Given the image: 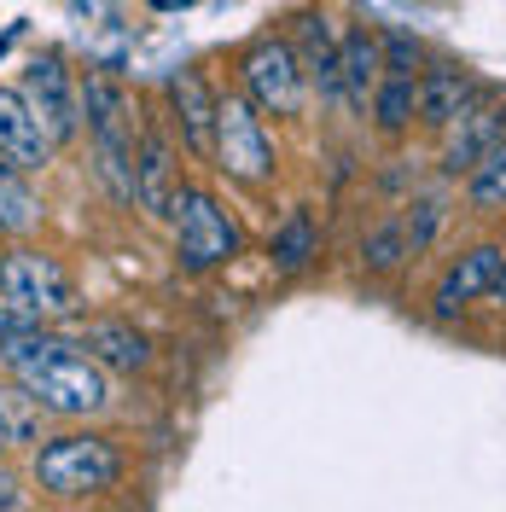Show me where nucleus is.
I'll use <instances>...</instances> for the list:
<instances>
[{
    "label": "nucleus",
    "instance_id": "f257e3e1",
    "mask_svg": "<svg viewBox=\"0 0 506 512\" xmlns=\"http://www.w3.org/2000/svg\"><path fill=\"white\" fill-rule=\"evenodd\" d=\"M0 367L30 390L53 419H99L111 396V367H99L76 338H59L53 326H18L0 338Z\"/></svg>",
    "mask_w": 506,
    "mask_h": 512
},
{
    "label": "nucleus",
    "instance_id": "f03ea898",
    "mask_svg": "<svg viewBox=\"0 0 506 512\" xmlns=\"http://www.w3.org/2000/svg\"><path fill=\"white\" fill-rule=\"evenodd\" d=\"M123 478H128V448L111 431H88L82 419H70V431H59V437H41L30 454V483L47 501H64V507L99 501Z\"/></svg>",
    "mask_w": 506,
    "mask_h": 512
},
{
    "label": "nucleus",
    "instance_id": "7ed1b4c3",
    "mask_svg": "<svg viewBox=\"0 0 506 512\" xmlns=\"http://www.w3.org/2000/svg\"><path fill=\"white\" fill-rule=\"evenodd\" d=\"M0 297L24 320H35V326L82 315V291H76V274L64 268V256L41 251V245H24V239H12L0 251Z\"/></svg>",
    "mask_w": 506,
    "mask_h": 512
},
{
    "label": "nucleus",
    "instance_id": "20e7f679",
    "mask_svg": "<svg viewBox=\"0 0 506 512\" xmlns=\"http://www.w3.org/2000/svg\"><path fill=\"white\" fill-rule=\"evenodd\" d=\"M239 94L251 99L262 117H303L309 111V94H315V82H309V70L297 59V47L285 41V35L262 30L251 35L245 47H239Z\"/></svg>",
    "mask_w": 506,
    "mask_h": 512
},
{
    "label": "nucleus",
    "instance_id": "39448f33",
    "mask_svg": "<svg viewBox=\"0 0 506 512\" xmlns=\"http://www.w3.org/2000/svg\"><path fill=\"white\" fill-rule=\"evenodd\" d=\"M210 169L251 192H262L280 175V146L268 134V117L239 88L216 99V152H210Z\"/></svg>",
    "mask_w": 506,
    "mask_h": 512
},
{
    "label": "nucleus",
    "instance_id": "423d86ee",
    "mask_svg": "<svg viewBox=\"0 0 506 512\" xmlns=\"http://www.w3.org/2000/svg\"><path fill=\"white\" fill-rule=\"evenodd\" d=\"M82 117H88V140H94L99 181L117 192V204H134V105L111 76H88L82 88Z\"/></svg>",
    "mask_w": 506,
    "mask_h": 512
},
{
    "label": "nucleus",
    "instance_id": "0eeeda50",
    "mask_svg": "<svg viewBox=\"0 0 506 512\" xmlns=\"http://www.w3.org/2000/svg\"><path fill=\"white\" fill-rule=\"evenodd\" d=\"M169 222H175V262H181L187 274L227 268V262L239 256V245H245V233H239V222L227 216V204L210 187H192V181L181 187Z\"/></svg>",
    "mask_w": 506,
    "mask_h": 512
},
{
    "label": "nucleus",
    "instance_id": "6e6552de",
    "mask_svg": "<svg viewBox=\"0 0 506 512\" xmlns=\"http://www.w3.org/2000/svg\"><path fill=\"white\" fill-rule=\"evenodd\" d=\"M501 268H506L501 239H477V245H466L460 256H448L443 274H437V286H431V320H460L466 309L489 303Z\"/></svg>",
    "mask_w": 506,
    "mask_h": 512
},
{
    "label": "nucleus",
    "instance_id": "1a4fd4ad",
    "mask_svg": "<svg viewBox=\"0 0 506 512\" xmlns=\"http://www.w3.org/2000/svg\"><path fill=\"white\" fill-rule=\"evenodd\" d=\"M216 88L204 82V70H169L163 76V105H169V128H175V140H181V152L198 163H210L216 152Z\"/></svg>",
    "mask_w": 506,
    "mask_h": 512
},
{
    "label": "nucleus",
    "instance_id": "9d476101",
    "mask_svg": "<svg viewBox=\"0 0 506 512\" xmlns=\"http://www.w3.org/2000/svg\"><path fill=\"white\" fill-rule=\"evenodd\" d=\"M181 152H175V128L163 123H140L134 134V204L146 210V216H169L175 210V198H181Z\"/></svg>",
    "mask_w": 506,
    "mask_h": 512
},
{
    "label": "nucleus",
    "instance_id": "9b49d317",
    "mask_svg": "<svg viewBox=\"0 0 506 512\" xmlns=\"http://www.w3.org/2000/svg\"><path fill=\"white\" fill-rule=\"evenodd\" d=\"M501 134H506V94L489 88L472 111H460V117L437 134V169H443V181H466V169H472Z\"/></svg>",
    "mask_w": 506,
    "mask_h": 512
},
{
    "label": "nucleus",
    "instance_id": "f8f14e48",
    "mask_svg": "<svg viewBox=\"0 0 506 512\" xmlns=\"http://www.w3.org/2000/svg\"><path fill=\"white\" fill-rule=\"evenodd\" d=\"M24 99L41 111V123L53 128V140L70 146L82 134V82L70 76L64 53H41V59L24 70Z\"/></svg>",
    "mask_w": 506,
    "mask_h": 512
},
{
    "label": "nucleus",
    "instance_id": "ddd939ff",
    "mask_svg": "<svg viewBox=\"0 0 506 512\" xmlns=\"http://www.w3.org/2000/svg\"><path fill=\"white\" fill-rule=\"evenodd\" d=\"M483 94H489V82H477V70H466V64H454V59H425V70H419V128L443 134Z\"/></svg>",
    "mask_w": 506,
    "mask_h": 512
},
{
    "label": "nucleus",
    "instance_id": "4468645a",
    "mask_svg": "<svg viewBox=\"0 0 506 512\" xmlns=\"http://www.w3.org/2000/svg\"><path fill=\"white\" fill-rule=\"evenodd\" d=\"M285 41L297 47V59L309 70L315 94L326 99V105H344V94H338V41H344V35L332 30V18H326L320 6H297V12L285 18Z\"/></svg>",
    "mask_w": 506,
    "mask_h": 512
},
{
    "label": "nucleus",
    "instance_id": "2eb2a0df",
    "mask_svg": "<svg viewBox=\"0 0 506 512\" xmlns=\"http://www.w3.org/2000/svg\"><path fill=\"white\" fill-rule=\"evenodd\" d=\"M0 152L18 169H30V175H41L59 152L53 128L41 123V111L24 99V88H0Z\"/></svg>",
    "mask_w": 506,
    "mask_h": 512
},
{
    "label": "nucleus",
    "instance_id": "dca6fc26",
    "mask_svg": "<svg viewBox=\"0 0 506 512\" xmlns=\"http://www.w3.org/2000/svg\"><path fill=\"white\" fill-rule=\"evenodd\" d=\"M76 344L94 355L99 367H111V373H146V367H152V338H146L134 320L94 315V320L76 326Z\"/></svg>",
    "mask_w": 506,
    "mask_h": 512
},
{
    "label": "nucleus",
    "instance_id": "f3484780",
    "mask_svg": "<svg viewBox=\"0 0 506 512\" xmlns=\"http://www.w3.org/2000/svg\"><path fill=\"white\" fill-rule=\"evenodd\" d=\"M379 76H384L379 30H367V24L344 30V41H338V94H344L349 111H367V105H373Z\"/></svg>",
    "mask_w": 506,
    "mask_h": 512
},
{
    "label": "nucleus",
    "instance_id": "a211bd4d",
    "mask_svg": "<svg viewBox=\"0 0 506 512\" xmlns=\"http://www.w3.org/2000/svg\"><path fill=\"white\" fill-rule=\"evenodd\" d=\"M41 227V198L30 187V169L0 152V239H30Z\"/></svg>",
    "mask_w": 506,
    "mask_h": 512
},
{
    "label": "nucleus",
    "instance_id": "6ab92c4d",
    "mask_svg": "<svg viewBox=\"0 0 506 512\" xmlns=\"http://www.w3.org/2000/svg\"><path fill=\"white\" fill-rule=\"evenodd\" d=\"M367 117H373V128H379L384 140L413 134V123H419V76H379Z\"/></svg>",
    "mask_w": 506,
    "mask_h": 512
},
{
    "label": "nucleus",
    "instance_id": "aec40b11",
    "mask_svg": "<svg viewBox=\"0 0 506 512\" xmlns=\"http://www.w3.org/2000/svg\"><path fill=\"white\" fill-rule=\"evenodd\" d=\"M268 256H274V268H285V274H297V268H309L320 256V227L315 216L297 204V210H285V222L268 233Z\"/></svg>",
    "mask_w": 506,
    "mask_h": 512
},
{
    "label": "nucleus",
    "instance_id": "412c9836",
    "mask_svg": "<svg viewBox=\"0 0 506 512\" xmlns=\"http://www.w3.org/2000/svg\"><path fill=\"white\" fill-rule=\"evenodd\" d=\"M466 204L477 216H506V134L466 169Z\"/></svg>",
    "mask_w": 506,
    "mask_h": 512
},
{
    "label": "nucleus",
    "instance_id": "4be33fe9",
    "mask_svg": "<svg viewBox=\"0 0 506 512\" xmlns=\"http://www.w3.org/2000/svg\"><path fill=\"white\" fill-rule=\"evenodd\" d=\"M41 419H53V414H47L30 390L6 373V379H0V431L12 437V448L18 443H41Z\"/></svg>",
    "mask_w": 506,
    "mask_h": 512
},
{
    "label": "nucleus",
    "instance_id": "5701e85b",
    "mask_svg": "<svg viewBox=\"0 0 506 512\" xmlns=\"http://www.w3.org/2000/svg\"><path fill=\"white\" fill-rule=\"evenodd\" d=\"M408 256H413L408 216H390V222H379L367 239H361V262H367V274H396Z\"/></svg>",
    "mask_w": 506,
    "mask_h": 512
},
{
    "label": "nucleus",
    "instance_id": "b1692460",
    "mask_svg": "<svg viewBox=\"0 0 506 512\" xmlns=\"http://www.w3.org/2000/svg\"><path fill=\"white\" fill-rule=\"evenodd\" d=\"M379 53H384V76H419V70H425V47L402 30H384Z\"/></svg>",
    "mask_w": 506,
    "mask_h": 512
},
{
    "label": "nucleus",
    "instance_id": "393cba45",
    "mask_svg": "<svg viewBox=\"0 0 506 512\" xmlns=\"http://www.w3.org/2000/svg\"><path fill=\"white\" fill-rule=\"evenodd\" d=\"M30 507V495H24V483L12 478V472H0V512H18Z\"/></svg>",
    "mask_w": 506,
    "mask_h": 512
},
{
    "label": "nucleus",
    "instance_id": "a878e982",
    "mask_svg": "<svg viewBox=\"0 0 506 512\" xmlns=\"http://www.w3.org/2000/svg\"><path fill=\"white\" fill-rule=\"evenodd\" d=\"M18 326H35V320H24L12 303H6V297H0V338H6V332H18Z\"/></svg>",
    "mask_w": 506,
    "mask_h": 512
},
{
    "label": "nucleus",
    "instance_id": "bb28decb",
    "mask_svg": "<svg viewBox=\"0 0 506 512\" xmlns=\"http://www.w3.org/2000/svg\"><path fill=\"white\" fill-rule=\"evenodd\" d=\"M489 303H501L506 309V268H501V280H495V291H489Z\"/></svg>",
    "mask_w": 506,
    "mask_h": 512
},
{
    "label": "nucleus",
    "instance_id": "cd10ccee",
    "mask_svg": "<svg viewBox=\"0 0 506 512\" xmlns=\"http://www.w3.org/2000/svg\"><path fill=\"white\" fill-rule=\"evenodd\" d=\"M6 448H12V437H6V431H0V454H6Z\"/></svg>",
    "mask_w": 506,
    "mask_h": 512
}]
</instances>
